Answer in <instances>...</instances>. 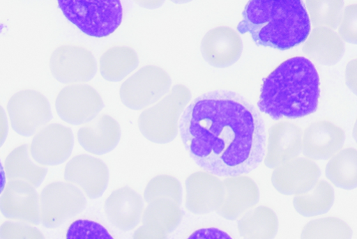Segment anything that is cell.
<instances>
[{
	"instance_id": "4dcf8cb0",
	"label": "cell",
	"mask_w": 357,
	"mask_h": 239,
	"mask_svg": "<svg viewBox=\"0 0 357 239\" xmlns=\"http://www.w3.org/2000/svg\"><path fill=\"white\" fill-rule=\"evenodd\" d=\"M306 6L315 29H336L342 16L343 1H307Z\"/></svg>"
},
{
	"instance_id": "5b68a950",
	"label": "cell",
	"mask_w": 357,
	"mask_h": 239,
	"mask_svg": "<svg viewBox=\"0 0 357 239\" xmlns=\"http://www.w3.org/2000/svg\"><path fill=\"white\" fill-rule=\"evenodd\" d=\"M58 3L65 17L91 37H108L123 21L119 0H59Z\"/></svg>"
},
{
	"instance_id": "ba28073f",
	"label": "cell",
	"mask_w": 357,
	"mask_h": 239,
	"mask_svg": "<svg viewBox=\"0 0 357 239\" xmlns=\"http://www.w3.org/2000/svg\"><path fill=\"white\" fill-rule=\"evenodd\" d=\"M8 113L13 129L24 137L36 134L52 118L49 100L34 90H24L15 94L8 102Z\"/></svg>"
},
{
	"instance_id": "ac0fdd59",
	"label": "cell",
	"mask_w": 357,
	"mask_h": 239,
	"mask_svg": "<svg viewBox=\"0 0 357 239\" xmlns=\"http://www.w3.org/2000/svg\"><path fill=\"white\" fill-rule=\"evenodd\" d=\"M345 140L344 130L327 121L309 125L302 136L303 154L312 160H326L337 153Z\"/></svg>"
},
{
	"instance_id": "44dd1931",
	"label": "cell",
	"mask_w": 357,
	"mask_h": 239,
	"mask_svg": "<svg viewBox=\"0 0 357 239\" xmlns=\"http://www.w3.org/2000/svg\"><path fill=\"white\" fill-rule=\"evenodd\" d=\"M141 195L130 187L114 191L105 203L108 220L116 228L130 231L139 223L144 210Z\"/></svg>"
},
{
	"instance_id": "6da1fadb",
	"label": "cell",
	"mask_w": 357,
	"mask_h": 239,
	"mask_svg": "<svg viewBox=\"0 0 357 239\" xmlns=\"http://www.w3.org/2000/svg\"><path fill=\"white\" fill-rule=\"evenodd\" d=\"M182 142L195 162L219 176L248 174L264 160L266 132L257 109L241 94L205 93L184 110Z\"/></svg>"
},
{
	"instance_id": "f35d334b",
	"label": "cell",
	"mask_w": 357,
	"mask_h": 239,
	"mask_svg": "<svg viewBox=\"0 0 357 239\" xmlns=\"http://www.w3.org/2000/svg\"><path fill=\"white\" fill-rule=\"evenodd\" d=\"M7 184V177L4 167L0 162V194L3 193Z\"/></svg>"
},
{
	"instance_id": "d6986e66",
	"label": "cell",
	"mask_w": 357,
	"mask_h": 239,
	"mask_svg": "<svg viewBox=\"0 0 357 239\" xmlns=\"http://www.w3.org/2000/svg\"><path fill=\"white\" fill-rule=\"evenodd\" d=\"M185 189V207L195 215L215 211L222 199V181L208 171H199L189 176Z\"/></svg>"
},
{
	"instance_id": "f546056e",
	"label": "cell",
	"mask_w": 357,
	"mask_h": 239,
	"mask_svg": "<svg viewBox=\"0 0 357 239\" xmlns=\"http://www.w3.org/2000/svg\"><path fill=\"white\" fill-rule=\"evenodd\" d=\"M144 197L147 203L155 200H169L181 205L183 189L180 181L170 175H158L146 185Z\"/></svg>"
},
{
	"instance_id": "9a60e30c",
	"label": "cell",
	"mask_w": 357,
	"mask_h": 239,
	"mask_svg": "<svg viewBox=\"0 0 357 239\" xmlns=\"http://www.w3.org/2000/svg\"><path fill=\"white\" fill-rule=\"evenodd\" d=\"M200 49L202 57L211 66L227 68L239 60L243 45L237 32L227 26H220L204 36Z\"/></svg>"
},
{
	"instance_id": "603a6c76",
	"label": "cell",
	"mask_w": 357,
	"mask_h": 239,
	"mask_svg": "<svg viewBox=\"0 0 357 239\" xmlns=\"http://www.w3.org/2000/svg\"><path fill=\"white\" fill-rule=\"evenodd\" d=\"M279 221L275 212L266 206L250 210L238 221L237 229L243 239H274Z\"/></svg>"
},
{
	"instance_id": "7c38bea8",
	"label": "cell",
	"mask_w": 357,
	"mask_h": 239,
	"mask_svg": "<svg viewBox=\"0 0 357 239\" xmlns=\"http://www.w3.org/2000/svg\"><path fill=\"white\" fill-rule=\"evenodd\" d=\"M66 182L77 187L89 199L102 196L109 180V170L100 159L82 154L72 158L65 168Z\"/></svg>"
},
{
	"instance_id": "e0dca14e",
	"label": "cell",
	"mask_w": 357,
	"mask_h": 239,
	"mask_svg": "<svg viewBox=\"0 0 357 239\" xmlns=\"http://www.w3.org/2000/svg\"><path fill=\"white\" fill-rule=\"evenodd\" d=\"M302 132L295 123H278L269 129L264 157V164L275 169L299 155L301 151Z\"/></svg>"
},
{
	"instance_id": "d4e9b609",
	"label": "cell",
	"mask_w": 357,
	"mask_h": 239,
	"mask_svg": "<svg viewBox=\"0 0 357 239\" xmlns=\"http://www.w3.org/2000/svg\"><path fill=\"white\" fill-rule=\"evenodd\" d=\"M139 61L137 52L131 47L121 46L106 51L100 60L102 77L110 82H120L135 71Z\"/></svg>"
},
{
	"instance_id": "8fae6325",
	"label": "cell",
	"mask_w": 357,
	"mask_h": 239,
	"mask_svg": "<svg viewBox=\"0 0 357 239\" xmlns=\"http://www.w3.org/2000/svg\"><path fill=\"white\" fill-rule=\"evenodd\" d=\"M75 145L72 130L61 124H50L36 133L29 151L33 159L40 165L56 166L71 156Z\"/></svg>"
},
{
	"instance_id": "ab89813d",
	"label": "cell",
	"mask_w": 357,
	"mask_h": 239,
	"mask_svg": "<svg viewBox=\"0 0 357 239\" xmlns=\"http://www.w3.org/2000/svg\"><path fill=\"white\" fill-rule=\"evenodd\" d=\"M0 239H1V238H0Z\"/></svg>"
},
{
	"instance_id": "d590c367",
	"label": "cell",
	"mask_w": 357,
	"mask_h": 239,
	"mask_svg": "<svg viewBox=\"0 0 357 239\" xmlns=\"http://www.w3.org/2000/svg\"><path fill=\"white\" fill-rule=\"evenodd\" d=\"M132 239H168L167 233L155 226L143 224L134 233Z\"/></svg>"
},
{
	"instance_id": "5bb4252c",
	"label": "cell",
	"mask_w": 357,
	"mask_h": 239,
	"mask_svg": "<svg viewBox=\"0 0 357 239\" xmlns=\"http://www.w3.org/2000/svg\"><path fill=\"white\" fill-rule=\"evenodd\" d=\"M222 196L215 210L218 215L228 220H235L258 203L260 193L258 185L250 177L238 175L222 181Z\"/></svg>"
},
{
	"instance_id": "e575fe53",
	"label": "cell",
	"mask_w": 357,
	"mask_h": 239,
	"mask_svg": "<svg viewBox=\"0 0 357 239\" xmlns=\"http://www.w3.org/2000/svg\"><path fill=\"white\" fill-rule=\"evenodd\" d=\"M188 239H233L226 231L215 227L202 228L193 232Z\"/></svg>"
},
{
	"instance_id": "83f0119b",
	"label": "cell",
	"mask_w": 357,
	"mask_h": 239,
	"mask_svg": "<svg viewBox=\"0 0 357 239\" xmlns=\"http://www.w3.org/2000/svg\"><path fill=\"white\" fill-rule=\"evenodd\" d=\"M183 211L169 200H155L149 203L142 215L143 224L155 226L169 233L180 224Z\"/></svg>"
},
{
	"instance_id": "3957f363",
	"label": "cell",
	"mask_w": 357,
	"mask_h": 239,
	"mask_svg": "<svg viewBox=\"0 0 357 239\" xmlns=\"http://www.w3.org/2000/svg\"><path fill=\"white\" fill-rule=\"evenodd\" d=\"M237 29L257 45L284 51L303 43L311 25L301 0H251Z\"/></svg>"
},
{
	"instance_id": "2e32d148",
	"label": "cell",
	"mask_w": 357,
	"mask_h": 239,
	"mask_svg": "<svg viewBox=\"0 0 357 239\" xmlns=\"http://www.w3.org/2000/svg\"><path fill=\"white\" fill-rule=\"evenodd\" d=\"M320 174L319 167L311 160L296 158L274 169L271 183L282 194L298 195L310 190Z\"/></svg>"
},
{
	"instance_id": "8d00e7d4",
	"label": "cell",
	"mask_w": 357,
	"mask_h": 239,
	"mask_svg": "<svg viewBox=\"0 0 357 239\" xmlns=\"http://www.w3.org/2000/svg\"><path fill=\"white\" fill-rule=\"evenodd\" d=\"M9 132L8 121L4 109L0 106V147L6 142Z\"/></svg>"
},
{
	"instance_id": "cb8c5ba5",
	"label": "cell",
	"mask_w": 357,
	"mask_h": 239,
	"mask_svg": "<svg viewBox=\"0 0 357 239\" xmlns=\"http://www.w3.org/2000/svg\"><path fill=\"white\" fill-rule=\"evenodd\" d=\"M4 169L9 180L26 182L36 188L42 184L48 172L46 167L32 160L29 146L26 144L15 148L8 155Z\"/></svg>"
},
{
	"instance_id": "8992f818",
	"label": "cell",
	"mask_w": 357,
	"mask_h": 239,
	"mask_svg": "<svg viewBox=\"0 0 357 239\" xmlns=\"http://www.w3.org/2000/svg\"><path fill=\"white\" fill-rule=\"evenodd\" d=\"M171 86L172 79L164 69L148 65L121 85L120 98L126 107L139 111L158 102L170 91Z\"/></svg>"
},
{
	"instance_id": "4fadbf2b",
	"label": "cell",
	"mask_w": 357,
	"mask_h": 239,
	"mask_svg": "<svg viewBox=\"0 0 357 239\" xmlns=\"http://www.w3.org/2000/svg\"><path fill=\"white\" fill-rule=\"evenodd\" d=\"M0 212L8 219L39 224L40 196L36 187L26 182L9 180L0 196Z\"/></svg>"
},
{
	"instance_id": "7402d4cb",
	"label": "cell",
	"mask_w": 357,
	"mask_h": 239,
	"mask_svg": "<svg viewBox=\"0 0 357 239\" xmlns=\"http://www.w3.org/2000/svg\"><path fill=\"white\" fill-rule=\"evenodd\" d=\"M303 47L304 54L323 65H333L342 59L344 47L340 38L331 30H313Z\"/></svg>"
},
{
	"instance_id": "ffe728a7",
	"label": "cell",
	"mask_w": 357,
	"mask_h": 239,
	"mask_svg": "<svg viewBox=\"0 0 357 239\" xmlns=\"http://www.w3.org/2000/svg\"><path fill=\"white\" fill-rule=\"evenodd\" d=\"M79 144L87 152L102 155L114 150L121 138L119 123L107 114L97 116L78 131Z\"/></svg>"
},
{
	"instance_id": "30bf717a",
	"label": "cell",
	"mask_w": 357,
	"mask_h": 239,
	"mask_svg": "<svg viewBox=\"0 0 357 239\" xmlns=\"http://www.w3.org/2000/svg\"><path fill=\"white\" fill-rule=\"evenodd\" d=\"M50 70L59 82L77 84L92 80L97 73L98 63L93 53L87 49L65 45L52 53Z\"/></svg>"
},
{
	"instance_id": "836d02e7",
	"label": "cell",
	"mask_w": 357,
	"mask_h": 239,
	"mask_svg": "<svg viewBox=\"0 0 357 239\" xmlns=\"http://www.w3.org/2000/svg\"><path fill=\"white\" fill-rule=\"evenodd\" d=\"M338 34L344 41L356 44V5L347 7L342 13Z\"/></svg>"
},
{
	"instance_id": "f1b7e54d",
	"label": "cell",
	"mask_w": 357,
	"mask_h": 239,
	"mask_svg": "<svg viewBox=\"0 0 357 239\" xmlns=\"http://www.w3.org/2000/svg\"><path fill=\"white\" fill-rule=\"evenodd\" d=\"M352 230L349 224L335 217L312 219L305 224L301 239H351Z\"/></svg>"
},
{
	"instance_id": "484cf974",
	"label": "cell",
	"mask_w": 357,
	"mask_h": 239,
	"mask_svg": "<svg viewBox=\"0 0 357 239\" xmlns=\"http://www.w3.org/2000/svg\"><path fill=\"white\" fill-rule=\"evenodd\" d=\"M335 201L332 186L325 180H318L307 192L295 195L293 206L302 216L310 217L326 213Z\"/></svg>"
},
{
	"instance_id": "d6a6232c",
	"label": "cell",
	"mask_w": 357,
	"mask_h": 239,
	"mask_svg": "<svg viewBox=\"0 0 357 239\" xmlns=\"http://www.w3.org/2000/svg\"><path fill=\"white\" fill-rule=\"evenodd\" d=\"M1 239H46L42 231L30 224L7 221L0 226Z\"/></svg>"
},
{
	"instance_id": "74e56055",
	"label": "cell",
	"mask_w": 357,
	"mask_h": 239,
	"mask_svg": "<svg viewBox=\"0 0 357 239\" xmlns=\"http://www.w3.org/2000/svg\"><path fill=\"white\" fill-rule=\"evenodd\" d=\"M356 61L354 60V61L350 62L347 68L345 73V79L346 84L349 86V88L351 91H354V93H356Z\"/></svg>"
},
{
	"instance_id": "9c48e42d",
	"label": "cell",
	"mask_w": 357,
	"mask_h": 239,
	"mask_svg": "<svg viewBox=\"0 0 357 239\" xmlns=\"http://www.w3.org/2000/svg\"><path fill=\"white\" fill-rule=\"evenodd\" d=\"M104 108L98 92L86 84H73L63 88L57 96L56 109L59 117L68 124L80 125L95 119Z\"/></svg>"
},
{
	"instance_id": "1f68e13d",
	"label": "cell",
	"mask_w": 357,
	"mask_h": 239,
	"mask_svg": "<svg viewBox=\"0 0 357 239\" xmlns=\"http://www.w3.org/2000/svg\"><path fill=\"white\" fill-rule=\"evenodd\" d=\"M66 239H114L101 224L90 219H78L69 227Z\"/></svg>"
},
{
	"instance_id": "7a4b0ae2",
	"label": "cell",
	"mask_w": 357,
	"mask_h": 239,
	"mask_svg": "<svg viewBox=\"0 0 357 239\" xmlns=\"http://www.w3.org/2000/svg\"><path fill=\"white\" fill-rule=\"evenodd\" d=\"M319 85V75L310 60L290 59L264 80L258 107L274 120L305 117L317 109Z\"/></svg>"
},
{
	"instance_id": "277c9868",
	"label": "cell",
	"mask_w": 357,
	"mask_h": 239,
	"mask_svg": "<svg viewBox=\"0 0 357 239\" xmlns=\"http://www.w3.org/2000/svg\"><path fill=\"white\" fill-rule=\"evenodd\" d=\"M188 88L176 85L156 105L145 109L138 118V127L149 141L166 144L174 141L179 132L180 118L191 101Z\"/></svg>"
},
{
	"instance_id": "4316f807",
	"label": "cell",
	"mask_w": 357,
	"mask_h": 239,
	"mask_svg": "<svg viewBox=\"0 0 357 239\" xmlns=\"http://www.w3.org/2000/svg\"><path fill=\"white\" fill-rule=\"evenodd\" d=\"M357 154L352 148L344 149L328 161L326 176L335 187L346 190L355 189L357 185Z\"/></svg>"
},
{
	"instance_id": "52a82bcc",
	"label": "cell",
	"mask_w": 357,
	"mask_h": 239,
	"mask_svg": "<svg viewBox=\"0 0 357 239\" xmlns=\"http://www.w3.org/2000/svg\"><path fill=\"white\" fill-rule=\"evenodd\" d=\"M84 194L68 182L47 185L40 196V222L50 229L56 228L81 213L86 206Z\"/></svg>"
}]
</instances>
